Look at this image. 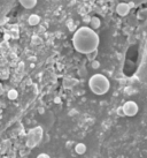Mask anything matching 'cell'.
Masks as SVG:
<instances>
[{
  "label": "cell",
  "instance_id": "cell-3",
  "mask_svg": "<svg viewBox=\"0 0 147 158\" xmlns=\"http://www.w3.org/2000/svg\"><path fill=\"white\" fill-rule=\"evenodd\" d=\"M138 104L133 101H128L122 106V111H123V114L126 115V117H133L138 113Z\"/></svg>",
  "mask_w": 147,
  "mask_h": 158
},
{
  "label": "cell",
  "instance_id": "cell-6",
  "mask_svg": "<svg viewBox=\"0 0 147 158\" xmlns=\"http://www.w3.org/2000/svg\"><path fill=\"white\" fill-rule=\"evenodd\" d=\"M75 150H76V152H77L78 155H83V154H85V151H86V147H85L84 143H78V144L76 145Z\"/></svg>",
  "mask_w": 147,
  "mask_h": 158
},
{
  "label": "cell",
  "instance_id": "cell-7",
  "mask_svg": "<svg viewBox=\"0 0 147 158\" xmlns=\"http://www.w3.org/2000/svg\"><path fill=\"white\" fill-rule=\"evenodd\" d=\"M39 20H40V19H39L36 14H34V15H31L30 18H29V23H30L31 26H36V24L39 23Z\"/></svg>",
  "mask_w": 147,
  "mask_h": 158
},
{
  "label": "cell",
  "instance_id": "cell-2",
  "mask_svg": "<svg viewBox=\"0 0 147 158\" xmlns=\"http://www.w3.org/2000/svg\"><path fill=\"white\" fill-rule=\"evenodd\" d=\"M89 88L94 95L102 96L110 89V82L108 77L104 74H94L89 80Z\"/></svg>",
  "mask_w": 147,
  "mask_h": 158
},
{
  "label": "cell",
  "instance_id": "cell-4",
  "mask_svg": "<svg viewBox=\"0 0 147 158\" xmlns=\"http://www.w3.org/2000/svg\"><path fill=\"white\" fill-rule=\"evenodd\" d=\"M130 12V7L128 4H124V2H121V4L117 5L116 7V13L120 15V16H126Z\"/></svg>",
  "mask_w": 147,
  "mask_h": 158
},
{
  "label": "cell",
  "instance_id": "cell-8",
  "mask_svg": "<svg viewBox=\"0 0 147 158\" xmlns=\"http://www.w3.org/2000/svg\"><path fill=\"white\" fill-rule=\"evenodd\" d=\"M37 158H51V156L47 154H39L38 156H37Z\"/></svg>",
  "mask_w": 147,
  "mask_h": 158
},
{
  "label": "cell",
  "instance_id": "cell-5",
  "mask_svg": "<svg viewBox=\"0 0 147 158\" xmlns=\"http://www.w3.org/2000/svg\"><path fill=\"white\" fill-rule=\"evenodd\" d=\"M18 2L21 4V6L23 7V8L32 9L36 5H37L38 0H18Z\"/></svg>",
  "mask_w": 147,
  "mask_h": 158
},
{
  "label": "cell",
  "instance_id": "cell-1",
  "mask_svg": "<svg viewBox=\"0 0 147 158\" xmlns=\"http://www.w3.org/2000/svg\"><path fill=\"white\" fill-rule=\"evenodd\" d=\"M100 44V37L90 27H81L73 36V45L77 52L90 54L97 51Z\"/></svg>",
  "mask_w": 147,
  "mask_h": 158
}]
</instances>
